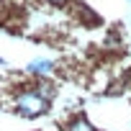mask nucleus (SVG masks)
Here are the masks:
<instances>
[{
  "mask_svg": "<svg viewBox=\"0 0 131 131\" xmlns=\"http://www.w3.org/2000/svg\"><path fill=\"white\" fill-rule=\"evenodd\" d=\"M5 64H8V62H5V57H0V67H5Z\"/></svg>",
  "mask_w": 131,
  "mask_h": 131,
  "instance_id": "obj_5",
  "label": "nucleus"
},
{
  "mask_svg": "<svg viewBox=\"0 0 131 131\" xmlns=\"http://www.w3.org/2000/svg\"><path fill=\"white\" fill-rule=\"evenodd\" d=\"M64 131H98L85 116H72L67 121V126H64Z\"/></svg>",
  "mask_w": 131,
  "mask_h": 131,
  "instance_id": "obj_3",
  "label": "nucleus"
},
{
  "mask_svg": "<svg viewBox=\"0 0 131 131\" xmlns=\"http://www.w3.org/2000/svg\"><path fill=\"white\" fill-rule=\"evenodd\" d=\"M46 3H49V5H57V8H62V5H67L70 0H46Z\"/></svg>",
  "mask_w": 131,
  "mask_h": 131,
  "instance_id": "obj_4",
  "label": "nucleus"
},
{
  "mask_svg": "<svg viewBox=\"0 0 131 131\" xmlns=\"http://www.w3.org/2000/svg\"><path fill=\"white\" fill-rule=\"evenodd\" d=\"M126 3H131V0H126Z\"/></svg>",
  "mask_w": 131,
  "mask_h": 131,
  "instance_id": "obj_7",
  "label": "nucleus"
},
{
  "mask_svg": "<svg viewBox=\"0 0 131 131\" xmlns=\"http://www.w3.org/2000/svg\"><path fill=\"white\" fill-rule=\"evenodd\" d=\"M26 72L34 75V77H49L54 72V62L46 59V57H36V59H31L26 64Z\"/></svg>",
  "mask_w": 131,
  "mask_h": 131,
  "instance_id": "obj_2",
  "label": "nucleus"
},
{
  "mask_svg": "<svg viewBox=\"0 0 131 131\" xmlns=\"http://www.w3.org/2000/svg\"><path fill=\"white\" fill-rule=\"evenodd\" d=\"M128 26H131V16H128Z\"/></svg>",
  "mask_w": 131,
  "mask_h": 131,
  "instance_id": "obj_6",
  "label": "nucleus"
},
{
  "mask_svg": "<svg viewBox=\"0 0 131 131\" xmlns=\"http://www.w3.org/2000/svg\"><path fill=\"white\" fill-rule=\"evenodd\" d=\"M49 105H51V100H46V98L36 90V85H26V88L16 90V95H13V108H16L23 118H36V116L46 113Z\"/></svg>",
  "mask_w": 131,
  "mask_h": 131,
  "instance_id": "obj_1",
  "label": "nucleus"
}]
</instances>
